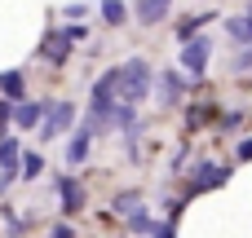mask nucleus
I'll list each match as a JSON object with an SVG mask.
<instances>
[{"mask_svg": "<svg viewBox=\"0 0 252 238\" xmlns=\"http://www.w3.org/2000/svg\"><path fill=\"white\" fill-rule=\"evenodd\" d=\"M151 84H155V71H151L146 57H128V62L120 66V102H128V106L146 102Z\"/></svg>", "mask_w": 252, "mask_h": 238, "instance_id": "nucleus-1", "label": "nucleus"}, {"mask_svg": "<svg viewBox=\"0 0 252 238\" xmlns=\"http://www.w3.org/2000/svg\"><path fill=\"white\" fill-rule=\"evenodd\" d=\"M66 128H75V102H49V115H44V128L40 137H62Z\"/></svg>", "mask_w": 252, "mask_h": 238, "instance_id": "nucleus-2", "label": "nucleus"}, {"mask_svg": "<svg viewBox=\"0 0 252 238\" xmlns=\"http://www.w3.org/2000/svg\"><path fill=\"white\" fill-rule=\"evenodd\" d=\"M84 31L80 26H62V31H53L49 40H44V57L53 62V66H62L66 57H71V49H75V40H80Z\"/></svg>", "mask_w": 252, "mask_h": 238, "instance_id": "nucleus-3", "label": "nucleus"}, {"mask_svg": "<svg viewBox=\"0 0 252 238\" xmlns=\"http://www.w3.org/2000/svg\"><path fill=\"white\" fill-rule=\"evenodd\" d=\"M208 53H213V44H208L204 35L186 40V44H182V71H186V75H204V71H208Z\"/></svg>", "mask_w": 252, "mask_h": 238, "instance_id": "nucleus-4", "label": "nucleus"}, {"mask_svg": "<svg viewBox=\"0 0 252 238\" xmlns=\"http://www.w3.org/2000/svg\"><path fill=\"white\" fill-rule=\"evenodd\" d=\"M226 168H217L213 159H204V163H195V172H190V194H204V190H213V185H226Z\"/></svg>", "mask_w": 252, "mask_h": 238, "instance_id": "nucleus-5", "label": "nucleus"}, {"mask_svg": "<svg viewBox=\"0 0 252 238\" xmlns=\"http://www.w3.org/2000/svg\"><path fill=\"white\" fill-rule=\"evenodd\" d=\"M49 115V102H18L13 106V128H40Z\"/></svg>", "mask_w": 252, "mask_h": 238, "instance_id": "nucleus-6", "label": "nucleus"}, {"mask_svg": "<svg viewBox=\"0 0 252 238\" xmlns=\"http://www.w3.org/2000/svg\"><path fill=\"white\" fill-rule=\"evenodd\" d=\"M89 146H93V128H89V124H80V128H75V137L66 141V163H71V168H80V163L89 159Z\"/></svg>", "mask_w": 252, "mask_h": 238, "instance_id": "nucleus-7", "label": "nucleus"}, {"mask_svg": "<svg viewBox=\"0 0 252 238\" xmlns=\"http://www.w3.org/2000/svg\"><path fill=\"white\" fill-rule=\"evenodd\" d=\"M182 93H186L182 71H164V75H159V106H177V102H182Z\"/></svg>", "mask_w": 252, "mask_h": 238, "instance_id": "nucleus-8", "label": "nucleus"}, {"mask_svg": "<svg viewBox=\"0 0 252 238\" xmlns=\"http://www.w3.org/2000/svg\"><path fill=\"white\" fill-rule=\"evenodd\" d=\"M18 168H22V146L4 132V137H0V172H4V177H18Z\"/></svg>", "mask_w": 252, "mask_h": 238, "instance_id": "nucleus-9", "label": "nucleus"}, {"mask_svg": "<svg viewBox=\"0 0 252 238\" xmlns=\"http://www.w3.org/2000/svg\"><path fill=\"white\" fill-rule=\"evenodd\" d=\"M58 194H62V212H80L84 208V185L71 177H58Z\"/></svg>", "mask_w": 252, "mask_h": 238, "instance_id": "nucleus-10", "label": "nucleus"}, {"mask_svg": "<svg viewBox=\"0 0 252 238\" xmlns=\"http://www.w3.org/2000/svg\"><path fill=\"white\" fill-rule=\"evenodd\" d=\"M142 208H146L142 190H120V194L111 199V212H115V216H124V221H128L133 212H142Z\"/></svg>", "mask_w": 252, "mask_h": 238, "instance_id": "nucleus-11", "label": "nucleus"}, {"mask_svg": "<svg viewBox=\"0 0 252 238\" xmlns=\"http://www.w3.org/2000/svg\"><path fill=\"white\" fill-rule=\"evenodd\" d=\"M168 9H173V0H137V22L155 26V22L168 18Z\"/></svg>", "mask_w": 252, "mask_h": 238, "instance_id": "nucleus-12", "label": "nucleus"}, {"mask_svg": "<svg viewBox=\"0 0 252 238\" xmlns=\"http://www.w3.org/2000/svg\"><path fill=\"white\" fill-rule=\"evenodd\" d=\"M213 18H217V13H190V18H182V22H177V40H182V44H186V40H195Z\"/></svg>", "mask_w": 252, "mask_h": 238, "instance_id": "nucleus-13", "label": "nucleus"}, {"mask_svg": "<svg viewBox=\"0 0 252 238\" xmlns=\"http://www.w3.org/2000/svg\"><path fill=\"white\" fill-rule=\"evenodd\" d=\"M0 93H4V102H22L27 75H22V71H4V75H0Z\"/></svg>", "mask_w": 252, "mask_h": 238, "instance_id": "nucleus-14", "label": "nucleus"}, {"mask_svg": "<svg viewBox=\"0 0 252 238\" xmlns=\"http://www.w3.org/2000/svg\"><path fill=\"white\" fill-rule=\"evenodd\" d=\"M155 230H159V221L142 208V212H133L128 216V234H137V238H155Z\"/></svg>", "mask_w": 252, "mask_h": 238, "instance_id": "nucleus-15", "label": "nucleus"}, {"mask_svg": "<svg viewBox=\"0 0 252 238\" xmlns=\"http://www.w3.org/2000/svg\"><path fill=\"white\" fill-rule=\"evenodd\" d=\"M102 18H106L111 26H124V22H128V9H124V0H102Z\"/></svg>", "mask_w": 252, "mask_h": 238, "instance_id": "nucleus-16", "label": "nucleus"}, {"mask_svg": "<svg viewBox=\"0 0 252 238\" xmlns=\"http://www.w3.org/2000/svg\"><path fill=\"white\" fill-rule=\"evenodd\" d=\"M27 181H35L40 172H44V159H40V150H22V168H18Z\"/></svg>", "mask_w": 252, "mask_h": 238, "instance_id": "nucleus-17", "label": "nucleus"}, {"mask_svg": "<svg viewBox=\"0 0 252 238\" xmlns=\"http://www.w3.org/2000/svg\"><path fill=\"white\" fill-rule=\"evenodd\" d=\"M235 71H252V44H244V49L235 53Z\"/></svg>", "mask_w": 252, "mask_h": 238, "instance_id": "nucleus-18", "label": "nucleus"}, {"mask_svg": "<svg viewBox=\"0 0 252 238\" xmlns=\"http://www.w3.org/2000/svg\"><path fill=\"white\" fill-rule=\"evenodd\" d=\"M9 124H13V102H4V97H0V137H4V128H9Z\"/></svg>", "mask_w": 252, "mask_h": 238, "instance_id": "nucleus-19", "label": "nucleus"}, {"mask_svg": "<svg viewBox=\"0 0 252 238\" xmlns=\"http://www.w3.org/2000/svg\"><path fill=\"white\" fill-rule=\"evenodd\" d=\"M239 124H244V115H239V110H230V115H221V128H226V132H235Z\"/></svg>", "mask_w": 252, "mask_h": 238, "instance_id": "nucleus-20", "label": "nucleus"}, {"mask_svg": "<svg viewBox=\"0 0 252 238\" xmlns=\"http://www.w3.org/2000/svg\"><path fill=\"white\" fill-rule=\"evenodd\" d=\"M155 238H177V225H173V221H164V225L155 230Z\"/></svg>", "mask_w": 252, "mask_h": 238, "instance_id": "nucleus-21", "label": "nucleus"}, {"mask_svg": "<svg viewBox=\"0 0 252 238\" xmlns=\"http://www.w3.org/2000/svg\"><path fill=\"white\" fill-rule=\"evenodd\" d=\"M239 159H244V163H252V137H248V141H239Z\"/></svg>", "mask_w": 252, "mask_h": 238, "instance_id": "nucleus-22", "label": "nucleus"}, {"mask_svg": "<svg viewBox=\"0 0 252 238\" xmlns=\"http://www.w3.org/2000/svg\"><path fill=\"white\" fill-rule=\"evenodd\" d=\"M49 238H75V230H71V225H53V234Z\"/></svg>", "mask_w": 252, "mask_h": 238, "instance_id": "nucleus-23", "label": "nucleus"}]
</instances>
